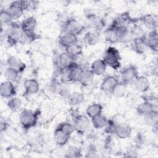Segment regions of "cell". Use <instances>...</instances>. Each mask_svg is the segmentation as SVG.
Instances as JSON below:
<instances>
[{"label":"cell","instance_id":"obj_1","mask_svg":"<svg viewBox=\"0 0 158 158\" xmlns=\"http://www.w3.org/2000/svg\"><path fill=\"white\" fill-rule=\"evenodd\" d=\"M40 115V112L38 110L23 109L19 114V122L22 127L25 131L35 127L38 123Z\"/></svg>","mask_w":158,"mask_h":158},{"label":"cell","instance_id":"obj_2","mask_svg":"<svg viewBox=\"0 0 158 158\" xmlns=\"http://www.w3.org/2000/svg\"><path fill=\"white\" fill-rule=\"evenodd\" d=\"M102 60L107 67L118 70L121 66V56L119 51L114 46H109L103 54Z\"/></svg>","mask_w":158,"mask_h":158},{"label":"cell","instance_id":"obj_3","mask_svg":"<svg viewBox=\"0 0 158 158\" xmlns=\"http://www.w3.org/2000/svg\"><path fill=\"white\" fill-rule=\"evenodd\" d=\"M6 40L7 44L10 46H16L20 43L22 30L20 23L14 22L5 30Z\"/></svg>","mask_w":158,"mask_h":158},{"label":"cell","instance_id":"obj_4","mask_svg":"<svg viewBox=\"0 0 158 158\" xmlns=\"http://www.w3.org/2000/svg\"><path fill=\"white\" fill-rule=\"evenodd\" d=\"M72 120L75 127V131L80 134L85 133L90 125V120L86 115L78 112L72 114Z\"/></svg>","mask_w":158,"mask_h":158},{"label":"cell","instance_id":"obj_5","mask_svg":"<svg viewBox=\"0 0 158 158\" xmlns=\"http://www.w3.org/2000/svg\"><path fill=\"white\" fill-rule=\"evenodd\" d=\"M85 26L74 17L67 19L62 25V32H67L77 36L81 35L85 30Z\"/></svg>","mask_w":158,"mask_h":158},{"label":"cell","instance_id":"obj_6","mask_svg":"<svg viewBox=\"0 0 158 158\" xmlns=\"http://www.w3.org/2000/svg\"><path fill=\"white\" fill-rule=\"evenodd\" d=\"M138 21V20L133 18L128 12H123L117 15L112 20L110 25L114 27H129L130 25H133Z\"/></svg>","mask_w":158,"mask_h":158},{"label":"cell","instance_id":"obj_7","mask_svg":"<svg viewBox=\"0 0 158 158\" xmlns=\"http://www.w3.org/2000/svg\"><path fill=\"white\" fill-rule=\"evenodd\" d=\"M138 76V72L136 67L133 65L124 67L120 72L121 81L128 85L133 83L136 78Z\"/></svg>","mask_w":158,"mask_h":158},{"label":"cell","instance_id":"obj_8","mask_svg":"<svg viewBox=\"0 0 158 158\" xmlns=\"http://www.w3.org/2000/svg\"><path fill=\"white\" fill-rule=\"evenodd\" d=\"M86 19L88 25L93 29V31L97 33L102 31L106 25L104 19L94 13L86 14Z\"/></svg>","mask_w":158,"mask_h":158},{"label":"cell","instance_id":"obj_9","mask_svg":"<svg viewBox=\"0 0 158 158\" xmlns=\"http://www.w3.org/2000/svg\"><path fill=\"white\" fill-rule=\"evenodd\" d=\"M83 70L73 61L67 69L66 81L72 83L79 82Z\"/></svg>","mask_w":158,"mask_h":158},{"label":"cell","instance_id":"obj_10","mask_svg":"<svg viewBox=\"0 0 158 158\" xmlns=\"http://www.w3.org/2000/svg\"><path fill=\"white\" fill-rule=\"evenodd\" d=\"M16 93L17 91L14 83L5 80L1 83L0 94L2 98L9 99L10 98L15 96Z\"/></svg>","mask_w":158,"mask_h":158},{"label":"cell","instance_id":"obj_11","mask_svg":"<svg viewBox=\"0 0 158 158\" xmlns=\"http://www.w3.org/2000/svg\"><path fill=\"white\" fill-rule=\"evenodd\" d=\"M148 49L153 52H157L158 47V35L157 30L149 31L143 37Z\"/></svg>","mask_w":158,"mask_h":158},{"label":"cell","instance_id":"obj_12","mask_svg":"<svg viewBox=\"0 0 158 158\" xmlns=\"http://www.w3.org/2000/svg\"><path fill=\"white\" fill-rule=\"evenodd\" d=\"M25 96H31L36 94L40 88V85L37 80L35 78H27L23 83Z\"/></svg>","mask_w":158,"mask_h":158},{"label":"cell","instance_id":"obj_13","mask_svg":"<svg viewBox=\"0 0 158 158\" xmlns=\"http://www.w3.org/2000/svg\"><path fill=\"white\" fill-rule=\"evenodd\" d=\"M141 22L149 31L157 30V17L155 14H147L139 18Z\"/></svg>","mask_w":158,"mask_h":158},{"label":"cell","instance_id":"obj_14","mask_svg":"<svg viewBox=\"0 0 158 158\" xmlns=\"http://www.w3.org/2000/svg\"><path fill=\"white\" fill-rule=\"evenodd\" d=\"M7 9L12 16L14 20L21 18L25 12L22 1H14L11 2L9 4Z\"/></svg>","mask_w":158,"mask_h":158},{"label":"cell","instance_id":"obj_15","mask_svg":"<svg viewBox=\"0 0 158 158\" xmlns=\"http://www.w3.org/2000/svg\"><path fill=\"white\" fill-rule=\"evenodd\" d=\"M73 59L69 56L65 51L59 54L55 59L54 64L56 67L57 70L67 69L73 62Z\"/></svg>","mask_w":158,"mask_h":158},{"label":"cell","instance_id":"obj_16","mask_svg":"<svg viewBox=\"0 0 158 158\" xmlns=\"http://www.w3.org/2000/svg\"><path fill=\"white\" fill-rule=\"evenodd\" d=\"M118 82L117 78L114 75H107L101 83V89L106 94H111L114 88Z\"/></svg>","mask_w":158,"mask_h":158},{"label":"cell","instance_id":"obj_17","mask_svg":"<svg viewBox=\"0 0 158 158\" xmlns=\"http://www.w3.org/2000/svg\"><path fill=\"white\" fill-rule=\"evenodd\" d=\"M135 89L141 93H147L151 87V83L146 76L138 75L135 80L133 83Z\"/></svg>","mask_w":158,"mask_h":158},{"label":"cell","instance_id":"obj_18","mask_svg":"<svg viewBox=\"0 0 158 158\" xmlns=\"http://www.w3.org/2000/svg\"><path fill=\"white\" fill-rule=\"evenodd\" d=\"M114 28L115 29L118 43L128 42L132 40L133 37L131 33L130 28L129 27H120Z\"/></svg>","mask_w":158,"mask_h":158},{"label":"cell","instance_id":"obj_19","mask_svg":"<svg viewBox=\"0 0 158 158\" xmlns=\"http://www.w3.org/2000/svg\"><path fill=\"white\" fill-rule=\"evenodd\" d=\"M59 43L65 49L72 44L78 43V36L67 32H62V35L59 36Z\"/></svg>","mask_w":158,"mask_h":158},{"label":"cell","instance_id":"obj_20","mask_svg":"<svg viewBox=\"0 0 158 158\" xmlns=\"http://www.w3.org/2000/svg\"><path fill=\"white\" fill-rule=\"evenodd\" d=\"M7 67L12 68L16 70L20 73L25 71L26 69V64L22 61L19 58L14 56H10L6 60Z\"/></svg>","mask_w":158,"mask_h":158},{"label":"cell","instance_id":"obj_21","mask_svg":"<svg viewBox=\"0 0 158 158\" xmlns=\"http://www.w3.org/2000/svg\"><path fill=\"white\" fill-rule=\"evenodd\" d=\"M107 67L102 59H97L90 64L89 69L94 76H101L106 72Z\"/></svg>","mask_w":158,"mask_h":158},{"label":"cell","instance_id":"obj_22","mask_svg":"<svg viewBox=\"0 0 158 158\" xmlns=\"http://www.w3.org/2000/svg\"><path fill=\"white\" fill-rule=\"evenodd\" d=\"M132 133V128L131 126L125 123L118 124L115 130L114 135L117 138L125 139L129 138Z\"/></svg>","mask_w":158,"mask_h":158},{"label":"cell","instance_id":"obj_23","mask_svg":"<svg viewBox=\"0 0 158 158\" xmlns=\"http://www.w3.org/2000/svg\"><path fill=\"white\" fill-rule=\"evenodd\" d=\"M143 37L133 38L130 41L131 49L139 55L144 54L148 49Z\"/></svg>","mask_w":158,"mask_h":158},{"label":"cell","instance_id":"obj_24","mask_svg":"<svg viewBox=\"0 0 158 158\" xmlns=\"http://www.w3.org/2000/svg\"><path fill=\"white\" fill-rule=\"evenodd\" d=\"M154 110H157V106L145 101L139 103L136 108L137 114L141 117L146 115Z\"/></svg>","mask_w":158,"mask_h":158},{"label":"cell","instance_id":"obj_25","mask_svg":"<svg viewBox=\"0 0 158 158\" xmlns=\"http://www.w3.org/2000/svg\"><path fill=\"white\" fill-rule=\"evenodd\" d=\"M69 105L71 107H76L81 104L85 99L83 93L79 91H73L66 99Z\"/></svg>","mask_w":158,"mask_h":158},{"label":"cell","instance_id":"obj_26","mask_svg":"<svg viewBox=\"0 0 158 158\" xmlns=\"http://www.w3.org/2000/svg\"><path fill=\"white\" fill-rule=\"evenodd\" d=\"M20 24L22 31H35L37 20L35 17L29 16L23 19Z\"/></svg>","mask_w":158,"mask_h":158},{"label":"cell","instance_id":"obj_27","mask_svg":"<svg viewBox=\"0 0 158 158\" xmlns=\"http://www.w3.org/2000/svg\"><path fill=\"white\" fill-rule=\"evenodd\" d=\"M82 40L85 45L94 46L99 42L100 37L98 33L94 31H88L84 34Z\"/></svg>","mask_w":158,"mask_h":158},{"label":"cell","instance_id":"obj_28","mask_svg":"<svg viewBox=\"0 0 158 158\" xmlns=\"http://www.w3.org/2000/svg\"><path fill=\"white\" fill-rule=\"evenodd\" d=\"M54 139L56 143L60 147L66 145L70 138V136L62 132L59 129L56 128L54 131Z\"/></svg>","mask_w":158,"mask_h":158},{"label":"cell","instance_id":"obj_29","mask_svg":"<svg viewBox=\"0 0 158 158\" xmlns=\"http://www.w3.org/2000/svg\"><path fill=\"white\" fill-rule=\"evenodd\" d=\"M40 38L36 31H22L20 43L23 45H28L33 43Z\"/></svg>","mask_w":158,"mask_h":158},{"label":"cell","instance_id":"obj_30","mask_svg":"<svg viewBox=\"0 0 158 158\" xmlns=\"http://www.w3.org/2000/svg\"><path fill=\"white\" fill-rule=\"evenodd\" d=\"M14 20L7 9H1L0 11L1 27L7 28L10 26Z\"/></svg>","mask_w":158,"mask_h":158},{"label":"cell","instance_id":"obj_31","mask_svg":"<svg viewBox=\"0 0 158 158\" xmlns=\"http://www.w3.org/2000/svg\"><path fill=\"white\" fill-rule=\"evenodd\" d=\"M103 107L100 103H92L89 105L86 110V115L91 118L97 115H99L102 113Z\"/></svg>","mask_w":158,"mask_h":158},{"label":"cell","instance_id":"obj_32","mask_svg":"<svg viewBox=\"0 0 158 158\" xmlns=\"http://www.w3.org/2000/svg\"><path fill=\"white\" fill-rule=\"evenodd\" d=\"M144 122L148 126L153 128H157L158 123V112L157 110H154L146 115L143 117Z\"/></svg>","mask_w":158,"mask_h":158},{"label":"cell","instance_id":"obj_33","mask_svg":"<svg viewBox=\"0 0 158 158\" xmlns=\"http://www.w3.org/2000/svg\"><path fill=\"white\" fill-rule=\"evenodd\" d=\"M94 77V75L90 69L83 70L78 83H80L81 85L84 87L89 86L93 83Z\"/></svg>","mask_w":158,"mask_h":158},{"label":"cell","instance_id":"obj_34","mask_svg":"<svg viewBox=\"0 0 158 158\" xmlns=\"http://www.w3.org/2000/svg\"><path fill=\"white\" fill-rule=\"evenodd\" d=\"M127 91V85L121 81L116 84L111 94L117 98H121L125 96Z\"/></svg>","mask_w":158,"mask_h":158},{"label":"cell","instance_id":"obj_35","mask_svg":"<svg viewBox=\"0 0 158 158\" xmlns=\"http://www.w3.org/2000/svg\"><path fill=\"white\" fill-rule=\"evenodd\" d=\"M65 52L73 59L83 54V48L82 46L78 43L65 48Z\"/></svg>","mask_w":158,"mask_h":158},{"label":"cell","instance_id":"obj_36","mask_svg":"<svg viewBox=\"0 0 158 158\" xmlns=\"http://www.w3.org/2000/svg\"><path fill=\"white\" fill-rule=\"evenodd\" d=\"M71 92V86L70 82L67 81L60 80L57 90V94L62 98L67 99Z\"/></svg>","mask_w":158,"mask_h":158},{"label":"cell","instance_id":"obj_37","mask_svg":"<svg viewBox=\"0 0 158 158\" xmlns=\"http://www.w3.org/2000/svg\"><path fill=\"white\" fill-rule=\"evenodd\" d=\"M107 120L108 118L102 114H101L93 118H91V123L95 129L100 130L104 128L107 122Z\"/></svg>","mask_w":158,"mask_h":158},{"label":"cell","instance_id":"obj_38","mask_svg":"<svg viewBox=\"0 0 158 158\" xmlns=\"http://www.w3.org/2000/svg\"><path fill=\"white\" fill-rule=\"evenodd\" d=\"M83 156L81 149L77 146H70L65 151L64 157L67 158H79Z\"/></svg>","mask_w":158,"mask_h":158},{"label":"cell","instance_id":"obj_39","mask_svg":"<svg viewBox=\"0 0 158 158\" xmlns=\"http://www.w3.org/2000/svg\"><path fill=\"white\" fill-rule=\"evenodd\" d=\"M56 128L70 136H71V135L75 131V128L73 123L68 121L60 122Z\"/></svg>","mask_w":158,"mask_h":158},{"label":"cell","instance_id":"obj_40","mask_svg":"<svg viewBox=\"0 0 158 158\" xmlns=\"http://www.w3.org/2000/svg\"><path fill=\"white\" fill-rule=\"evenodd\" d=\"M104 35L106 41L110 44L118 43L115 29L114 27L109 25L104 31Z\"/></svg>","mask_w":158,"mask_h":158},{"label":"cell","instance_id":"obj_41","mask_svg":"<svg viewBox=\"0 0 158 158\" xmlns=\"http://www.w3.org/2000/svg\"><path fill=\"white\" fill-rule=\"evenodd\" d=\"M22 101L17 96H14L8 99L7 102V106L8 109L12 112H17L22 107Z\"/></svg>","mask_w":158,"mask_h":158},{"label":"cell","instance_id":"obj_42","mask_svg":"<svg viewBox=\"0 0 158 158\" xmlns=\"http://www.w3.org/2000/svg\"><path fill=\"white\" fill-rule=\"evenodd\" d=\"M20 73L15 69L7 67L4 70V77L6 80L12 81L13 83L17 81L20 77Z\"/></svg>","mask_w":158,"mask_h":158},{"label":"cell","instance_id":"obj_43","mask_svg":"<svg viewBox=\"0 0 158 158\" xmlns=\"http://www.w3.org/2000/svg\"><path fill=\"white\" fill-rule=\"evenodd\" d=\"M73 60V62L77 64L83 70L89 69L90 64L87 58L85 56H83V54L74 58Z\"/></svg>","mask_w":158,"mask_h":158},{"label":"cell","instance_id":"obj_44","mask_svg":"<svg viewBox=\"0 0 158 158\" xmlns=\"http://www.w3.org/2000/svg\"><path fill=\"white\" fill-rule=\"evenodd\" d=\"M22 5L25 12L35 11L39 5V1L35 0H25L22 1Z\"/></svg>","mask_w":158,"mask_h":158},{"label":"cell","instance_id":"obj_45","mask_svg":"<svg viewBox=\"0 0 158 158\" xmlns=\"http://www.w3.org/2000/svg\"><path fill=\"white\" fill-rule=\"evenodd\" d=\"M130 31L133 38H142L146 33L143 27L136 23L133 24V26L130 28Z\"/></svg>","mask_w":158,"mask_h":158},{"label":"cell","instance_id":"obj_46","mask_svg":"<svg viewBox=\"0 0 158 158\" xmlns=\"http://www.w3.org/2000/svg\"><path fill=\"white\" fill-rule=\"evenodd\" d=\"M118 125V124L112 118L108 119L105 127H104V132L107 135H114Z\"/></svg>","mask_w":158,"mask_h":158},{"label":"cell","instance_id":"obj_47","mask_svg":"<svg viewBox=\"0 0 158 158\" xmlns=\"http://www.w3.org/2000/svg\"><path fill=\"white\" fill-rule=\"evenodd\" d=\"M146 136L143 132H138L135 136L134 143L138 148L141 149L146 144Z\"/></svg>","mask_w":158,"mask_h":158},{"label":"cell","instance_id":"obj_48","mask_svg":"<svg viewBox=\"0 0 158 158\" xmlns=\"http://www.w3.org/2000/svg\"><path fill=\"white\" fill-rule=\"evenodd\" d=\"M139 149H140L139 148H138L135 144H132L127 148V149L125 153V157H131V158L137 157H138Z\"/></svg>","mask_w":158,"mask_h":158},{"label":"cell","instance_id":"obj_49","mask_svg":"<svg viewBox=\"0 0 158 158\" xmlns=\"http://www.w3.org/2000/svg\"><path fill=\"white\" fill-rule=\"evenodd\" d=\"M99 156L96 147L93 144H90L87 148L86 157H98Z\"/></svg>","mask_w":158,"mask_h":158},{"label":"cell","instance_id":"obj_50","mask_svg":"<svg viewBox=\"0 0 158 158\" xmlns=\"http://www.w3.org/2000/svg\"><path fill=\"white\" fill-rule=\"evenodd\" d=\"M60 82V81H59L56 77H54V78H52L51 80V81L49 83V89L52 93L57 94V90H58V88H59Z\"/></svg>","mask_w":158,"mask_h":158},{"label":"cell","instance_id":"obj_51","mask_svg":"<svg viewBox=\"0 0 158 158\" xmlns=\"http://www.w3.org/2000/svg\"><path fill=\"white\" fill-rule=\"evenodd\" d=\"M143 100L157 106V97L153 94H145L143 96Z\"/></svg>","mask_w":158,"mask_h":158},{"label":"cell","instance_id":"obj_52","mask_svg":"<svg viewBox=\"0 0 158 158\" xmlns=\"http://www.w3.org/2000/svg\"><path fill=\"white\" fill-rule=\"evenodd\" d=\"M112 136L111 135H107L106 139L105 140V143H104V148L109 150L110 149H111L112 145H113V139L112 138Z\"/></svg>","mask_w":158,"mask_h":158},{"label":"cell","instance_id":"obj_53","mask_svg":"<svg viewBox=\"0 0 158 158\" xmlns=\"http://www.w3.org/2000/svg\"><path fill=\"white\" fill-rule=\"evenodd\" d=\"M9 122L5 119V118H1V131H6L9 129Z\"/></svg>","mask_w":158,"mask_h":158}]
</instances>
